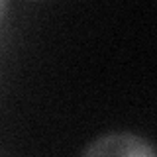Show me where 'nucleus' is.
Returning <instances> with one entry per match:
<instances>
[{
  "label": "nucleus",
  "instance_id": "nucleus-1",
  "mask_svg": "<svg viewBox=\"0 0 157 157\" xmlns=\"http://www.w3.org/2000/svg\"><path fill=\"white\" fill-rule=\"evenodd\" d=\"M81 157H157V149L151 141L132 132H108L94 137Z\"/></svg>",
  "mask_w": 157,
  "mask_h": 157
},
{
  "label": "nucleus",
  "instance_id": "nucleus-2",
  "mask_svg": "<svg viewBox=\"0 0 157 157\" xmlns=\"http://www.w3.org/2000/svg\"><path fill=\"white\" fill-rule=\"evenodd\" d=\"M6 10H8V2H6V0H0V20L4 18V14H6Z\"/></svg>",
  "mask_w": 157,
  "mask_h": 157
}]
</instances>
